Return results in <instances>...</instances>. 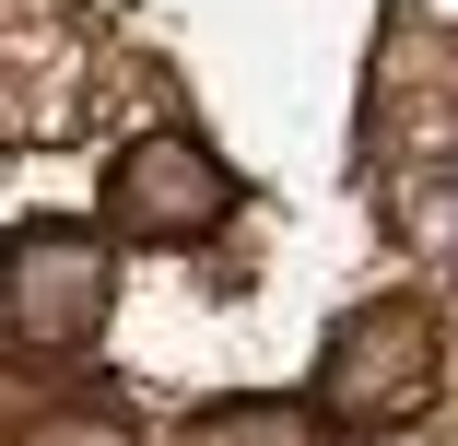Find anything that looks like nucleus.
<instances>
[{
  "label": "nucleus",
  "mask_w": 458,
  "mask_h": 446,
  "mask_svg": "<svg viewBox=\"0 0 458 446\" xmlns=\"http://www.w3.org/2000/svg\"><path fill=\"white\" fill-rule=\"evenodd\" d=\"M435 388H446L435 306H423V294H377V306H352V317L329 329L306 411H318V434H352V446H377V434L423 423V411H435Z\"/></svg>",
  "instance_id": "nucleus-1"
},
{
  "label": "nucleus",
  "mask_w": 458,
  "mask_h": 446,
  "mask_svg": "<svg viewBox=\"0 0 458 446\" xmlns=\"http://www.w3.org/2000/svg\"><path fill=\"white\" fill-rule=\"evenodd\" d=\"M118 306V258L95 223H13L0 235V341L24 365H71V352L106 341Z\"/></svg>",
  "instance_id": "nucleus-2"
},
{
  "label": "nucleus",
  "mask_w": 458,
  "mask_h": 446,
  "mask_svg": "<svg viewBox=\"0 0 458 446\" xmlns=\"http://www.w3.org/2000/svg\"><path fill=\"white\" fill-rule=\"evenodd\" d=\"M235 212V176L200 130H141L106 153V235L130 247H200L212 223Z\"/></svg>",
  "instance_id": "nucleus-3"
},
{
  "label": "nucleus",
  "mask_w": 458,
  "mask_h": 446,
  "mask_svg": "<svg viewBox=\"0 0 458 446\" xmlns=\"http://www.w3.org/2000/svg\"><path fill=\"white\" fill-rule=\"evenodd\" d=\"M176 446H318V411L306 400H224V411H200Z\"/></svg>",
  "instance_id": "nucleus-4"
},
{
  "label": "nucleus",
  "mask_w": 458,
  "mask_h": 446,
  "mask_svg": "<svg viewBox=\"0 0 458 446\" xmlns=\"http://www.w3.org/2000/svg\"><path fill=\"white\" fill-rule=\"evenodd\" d=\"M13 446H141V434H130L118 411H36Z\"/></svg>",
  "instance_id": "nucleus-5"
},
{
  "label": "nucleus",
  "mask_w": 458,
  "mask_h": 446,
  "mask_svg": "<svg viewBox=\"0 0 458 446\" xmlns=\"http://www.w3.org/2000/svg\"><path fill=\"white\" fill-rule=\"evenodd\" d=\"M377 446H388V434H377Z\"/></svg>",
  "instance_id": "nucleus-6"
}]
</instances>
